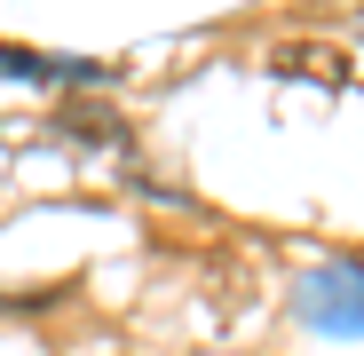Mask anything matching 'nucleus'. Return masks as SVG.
Segmentation results:
<instances>
[{"mask_svg":"<svg viewBox=\"0 0 364 356\" xmlns=\"http://www.w3.org/2000/svg\"><path fill=\"white\" fill-rule=\"evenodd\" d=\"M0 72H16V80H103V64H48L32 48H0Z\"/></svg>","mask_w":364,"mask_h":356,"instance_id":"nucleus-2","label":"nucleus"},{"mask_svg":"<svg viewBox=\"0 0 364 356\" xmlns=\"http://www.w3.org/2000/svg\"><path fill=\"white\" fill-rule=\"evenodd\" d=\"M293 309H301V325H317V333H333V340H364V269H356V261L309 269L301 293H293Z\"/></svg>","mask_w":364,"mask_h":356,"instance_id":"nucleus-1","label":"nucleus"}]
</instances>
